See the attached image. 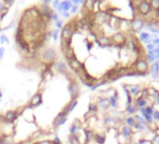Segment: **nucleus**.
Masks as SVG:
<instances>
[{
	"instance_id": "obj_32",
	"label": "nucleus",
	"mask_w": 159,
	"mask_h": 144,
	"mask_svg": "<svg viewBox=\"0 0 159 144\" xmlns=\"http://www.w3.org/2000/svg\"><path fill=\"white\" fill-rule=\"evenodd\" d=\"M150 4L152 10H159V0H151Z\"/></svg>"
},
{
	"instance_id": "obj_49",
	"label": "nucleus",
	"mask_w": 159,
	"mask_h": 144,
	"mask_svg": "<svg viewBox=\"0 0 159 144\" xmlns=\"http://www.w3.org/2000/svg\"><path fill=\"white\" fill-rule=\"evenodd\" d=\"M4 52H5V49L4 48H0V59H3V57H4Z\"/></svg>"
},
{
	"instance_id": "obj_51",
	"label": "nucleus",
	"mask_w": 159,
	"mask_h": 144,
	"mask_svg": "<svg viewBox=\"0 0 159 144\" xmlns=\"http://www.w3.org/2000/svg\"><path fill=\"white\" fill-rule=\"evenodd\" d=\"M66 121H67V118H66V117H64V118H63V119L61 120V122H60L59 125H62V124H65V123H66Z\"/></svg>"
},
{
	"instance_id": "obj_42",
	"label": "nucleus",
	"mask_w": 159,
	"mask_h": 144,
	"mask_svg": "<svg viewBox=\"0 0 159 144\" xmlns=\"http://www.w3.org/2000/svg\"><path fill=\"white\" fill-rule=\"evenodd\" d=\"M58 35H59V31L58 30H52V38H53L54 40H57L58 39Z\"/></svg>"
},
{
	"instance_id": "obj_1",
	"label": "nucleus",
	"mask_w": 159,
	"mask_h": 144,
	"mask_svg": "<svg viewBox=\"0 0 159 144\" xmlns=\"http://www.w3.org/2000/svg\"><path fill=\"white\" fill-rule=\"evenodd\" d=\"M135 5H136V12L139 13V15H140L142 17L148 16L152 11V6H151L150 2H148V1L135 2Z\"/></svg>"
},
{
	"instance_id": "obj_7",
	"label": "nucleus",
	"mask_w": 159,
	"mask_h": 144,
	"mask_svg": "<svg viewBox=\"0 0 159 144\" xmlns=\"http://www.w3.org/2000/svg\"><path fill=\"white\" fill-rule=\"evenodd\" d=\"M56 57V52L53 49H46L42 52V59L46 62H52Z\"/></svg>"
},
{
	"instance_id": "obj_18",
	"label": "nucleus",
	"mask_w": 159,
	"mask_h": 144,
	"mask_svg": "<svg viewBox=\"0 0 159 144\" xmlns=\"http://www.w3.org/2000/svg\"><path fill=\"white\" fill-rule=\"evenodd\" d=\"M42 103V99H41V94L40 93H38L36 94L31 101H30V107H35V106H38V105H40Z\"/></svg>"
},
{
	"instance_id": "obj_63",
	"label": "nucleus",
	"mask_w": 159,
	"mask_h": 144,
	"mask_svg": "<svg viewBox=\"0 0 159 144\" xmlns=\"http://www.w3.org/2000/svg\"><path fill=\"white\" fill-rule=\"evenodd\" d=\"M119 144H121V143H119Z\"/></svg>"
},
{
	"instance_id": "obj_19",
	"label": "nucleus",
	"mask_w": 159,
	"mask_h": 144,
	"mask_svg": "<svg viewBox=\"0 0 159 144\" xmlns=\"http://www.w3.org/2000/svg\"><path fill=\"white\" fill-rule=\"evenodd\" d=\"M17 112L14 111V110H10V111H7L6 114H5V122H14V120H16L17 118Z\"/></svg>"
},
{
	"instance_id": "obj_33",
	"label": "nucleus",
	"mask_w": 159,
	"mask_h": 144,
	"mask_svg": "<svg viewBox=\"0 0 159 144\" xmlns=\"http://www.w3.org/2000/svg\"><path fill=\"white\" fill-rule=\"evenodd\" d=\"M143 118L145 119V121H146V123H147V124H152V123H153V120H152V117L151 116V115H148V114H144L143 115Z\"/></svg>"
},
{
	"instance_id": "obj_31",
	"label": "nucleus",
	"mask_w": 159,
	"mask_h": 144,
	"mask_svg": "<svg viewBox=\"0 0 159 144\" xmlns=\"http://www.w3.org/2000/svg\"><path fill=\"white\" fill-rule=\"evenodd\" d=\"M145 111H146V114L148 115H152L153 111H154V108H153V105H148L147 107H145Z\"/></svg>"
},
{
	"instance_id": "obj_10",
	"label": "nucleus",
	"mask_w": 159,
	"mask_h": 144,
	"mask_svg": "<svg viewBox=\"0 0 159 144\" xmlns=\"http://www.w3.org/2000/svg\"><path fill=\"white\" fill-rule=\"evenodd\" d=\"M108 98V101H109V104H110V107L113 110H116L118 108V100L120 99V97H119V94L117 92V90L115 91L114 95L112 96H110L107 97Z\"/></svg>"
},
{
	"instance_id": "obj_52",
	"label": "nucleus",
	"mask_w": 159,
	"mask_h": 144,
	"mask_svg": "<svg viewBox=\"0 0 159 144\" xmlns=\"http://www.w3.org/2000/svg\"><path fill=\"white\" fill-rule=\"evenodd\" d=\"M39 144H52V141H49V140H45V141H41Z\"/></svg>"
},
{
	"instance_id": "obj_54",
	"label": "nucleus",
	"mask_w": 159,
	"mask_h": 144,
	"mask_svg": "<svg viewBox=\"0 0 159 144\" xmlns=\"http://www.w3.org/2000/svg\"><path fill=\"white\" fill-rule=\"evenodd\" d=\"M152 43H153V44H154L155 46H156V45H159V38H157L156 39H154Z\"/></svg>"
},
{
	"instance_id": "obj_41",
	"label": "nucleus",
	"mask_w": 159,
	"mask_h": 144,
	"mask_svg": "<svg viewBox=\"0 0 159 144\" xmlns=\"http://www.w3.org/2000/svg\"><path fill=\"white\" fill-rule=\"evenodd\" d=\"M0 42H1L2 44L4 43H9V39L7 38V37L5 35H2L1 37H0Z\"/></svg>"
},
{
	"instance_id": "obj_5",
	"label": "nucleus",
	"mask_w": 159,
	"mask_h": 144,
	"mask_svg": "<svg viewBox=\"0 0 159 144\" xmlns=\"http://www.w3.org/2000/svg\"><path fill=\"white\" fill-rule=\"evenodd\" d=\"M122 86L125 87L127 89V91L129 92V94L134 97L135 98H137L139 97V94H140L142 88L140 84H128V83H124Z\"/></svg>"
},
{
	"instance_id": "obj_34",
	"label": "nucleus",
	"mask_w": 159,
	"mask_h": 144,
	"mask_svg": "<svg viewBox=\"0 0 159 144\" xmlns=\"http://www.w3.org/2000/svg\"><path fill=\"white\" fill-rule=\"evenodd\" d=\"M137 143L138 144H152L150 139H146L145 137H141V138L138 139L137 140Z\"/></svg>"
},
{
	"instance_id": "obj_47",
	"label": "nucleus",
	"mask_w": 159,
	"mask_h": 144,
	"mask_svg": "<svg viewBox=\"0 0 159 144\" xmlns=\"http://www.w3.org/2000/svg\"><path fill=\"white\" fill-rule=\"evenodd\" d=\"M5 5H7L8 6V8L10 7V6H11L12 4H13V0H5Z\"/></svg>"
},
{
	"instance_id": "obj_61",
	"label": "nucleus",
	"mask_w": 159,
	"mask_h": 144,
	"mask_svg": "<svg viewBox=\"0 0 159 144\" xmlns=\"http://www.w3.org/2000/svg\"><path fill=\"white\" fill-rule=\"evenodd\" d=\"M2 97V94H1V92H0V98Z\"/></svg>"
},
{
	"instance_id": "obj_25",
	"label": "nucleus",
	"mask_w": 159,
	"mask_h": 144,
	"mask_svg": "<svg viewBox=\"0 0 159 144\" xmlns=\"http://www.w3.org/2000/svg\"><path fill=\"white\" fill-rule=\"evenodd\" d=\"M134 118H135V120H136V122H137L138 124H142V125H145V126H148V124H147L145 119L143 118V116L139 115V113H136V114L134 115Z\"/></svg>"
},
{
	"instance_id": "obj_55",
	"label": "nucleus",
	"mask_w": 159,
	"mask_h": 144,
	"mask_svg": "<svg viewBox=\"0 0 159 144\" xmlns=\"http://www.w3.org/2000/svg\"><path fill=\"white\" fill-rule=\"evenodd\" d=\"M63 15H64V17H66V18H68V17H69V13H68V12H63Z\"/></svg>"
},
{
	"instance_id": "obj_15",
	"label": "nucleus",
	"mask_w": 159,
	"mask_h": 144,
	"mask_svg": "<svg viewBox=\"0 0 159 144\" xmlns=\"http://www.w3.org/2000/svg\"><path fill=\"white\" fill-rule=\"evenodd\" d=\"M136 106L138 109L139 108H145L148 106V103H149V99L148 98H144V97H138V98H135L134 100Z\"/></svg>"
},
{
	"instance_id": "obj_2",
	"label": "nucleus",
	"mask_w": 159,
	"mask_h": 144,
	"mask_svg": "<svg viewBox=\"0 0 159 144\" xmlns=\"http://www.w3.org/2000/svg\"><path fill=\"white\" fill-rule=\"evenodd\" d=\"M150 65L143 57H139L134 63V69L140 74H150Z\"/></svg>"
},
{
	"instance_id": "obj_40",
	"label": "nucleus",
	"mask_w": 159,
	"mask_h": 144,
	"mask_svg": "<svg viewBox=\"0 0 159 144\" xmlns=\"http://www.w3.org/2000/svg\"><path fill=\"white\" fill-rule=\"evenodd\" d=\"M93 47H94V42L93 41H86V48H87L88 52H90Z\"/></svg>"
},
{
	"instance_id": "obj_17",
	"label": "nucleus",
	"mask_w": 159,
	"mask_h": 144,
	"mask_svg": "<svg viewBox=\"0 0 159 144\" xmlns=\"http://www.w3.org/2000/svg\"><path fill=\"white\" fill-rule=\"evenodd\" d=\"M138 111V108L135 104V102L129 104L126 106V109H125V112L127 114V116H133L136 114V112Z\"/></svg>"
},
{
	"instance_id": "obj_37",
	"label": "nucleus",
	"mask_w": 159,
	"mask_h": 144,
	"mask_svg": "<svg viewBox=\"0 0 159 144\" xmlns=\"http://www.w3.org/2000/svg\"><path fill=\"white\" fill-rule=\"evenodd\" d=\"M8 12H9V8H8V7H4L2 12L0 13V20H3V18L6 16V14H7Z\"/></svg>"
},
{
	"instance_id": "obj_44",
	"label": "nucleus",
	"mask_w": 159,
	"mask_h": 144,
	"mask_svg": "<svg viewBox=\"0 0 159 144\" xmlns=\"http://www.w3.org/2000/svg\"><path fill=\"white\" fill-rule=\"evenodd\" d=\"M153 53H154V57L156 60H159V49L155 47V49L153 50Z\"/></svg>"
},
{
	"instance_id": "obj_59",
	"label": "nucleus",
	"mask_w": 159,
	"mask_h": 144,
	"mask_svg": "<svg viewBox=\"0 0 159 144\" xmlns=\"http://www.w3.org/2000/svg\"><path fill=\"white\" fill-rule=\"evenodd\" d=\"M155 103L159 106V97H157V99L155 100Z\"/></svg>"
},
{
	"instance_id": "obj_21",
	"label": "nucleus",
	"mask_w": 159,
	"mask_h": 144,
	"mask_svg": "<svg viewBox=\"0 0 159 144\" xmlns=\"http://www.w3.org/2000/svg\"><path fill=\"white\" fill-rule=\"evenodd\" d=\"M94 140L98 144H104L106 141V136L104 134H95L94 135Z\"/></svg>"
},
{
	"instance_id": "obj_50",
	"label": "nucleus",
	"mask_w": 159,
	"mask_h": 144,
	"mask_svg": "<svg viewBox=\"0 0 159 144\" xmlns=\"http://www.w3.org/2000/svg\"><path fill=\"white\" fill-rule=\"evenodd\" d=\"M56 26H57V28H62V26H63V22H62V21H57V22H56Z\"/></svg>"
},
{
	"instance_id": "obj_8",
	"label": "nucleus",
	"mask_w": 159,
	"mask_h": 144,
	"mask_svg": "<svg viewBox=\"0 0 159 144\" xmlns=\"http://www.w3.org/2000/svg\"><path fill=\"white\" fill-rule=\"evenodd\" d=\"M73 37V30H72V25L71 24H67L63 27L62 34H61V38L67 39V38H72Z\"/></svg>"
},
{
	"instance_id": "obj_11",
	"label": "nucleus",
	"mask_w": 159,
	"mask_h": 144,
	"mask_svg": "<svg viewBox=\"0 0 159 144\" xmlns=\"http://www.w3.org/2000/svg\"><path fill=\"white\" fill-rule=\"evenodd\" d=\"M133 134H134V132H133V130H132V128H131V127L126 126V125H124V126H122V127H121V133H120V136H121L122 137H124V138H125V139H128V140H129L130 138H132Z\"/></svg>"
},
{
	"instance_id": "obj_22",
	"label": "nucleus",
	"mask_w": 159,
	"mask_h": 144,
	"mask_svg": "<svg viewBox=\"0 0 159 144\" xmlns=\"http://www.w3.org/2000/svg\"><path fill=\"white\" fill-rule=\"evenodd\" d=\"M148 129V126H145V125H142V124H139L136 122V124L133 125L132 127V130L133 132H145L146 130Z\"/></svg>"
},
{
	"instance_id": "obj_53",
	"label": "nucleus",
	"mask_w": 159,
	"mask_h": 144,
	"mask_svg": "<svg viewBox=\"0 0 159 144\" xmlns=\"http://www.w3.org/2000/svg\"><path fill=\"white\" fill-rule=\"evenodd\" d=\"M51 3V1L50 0H44L43 1V3H42V5H44V6H48L49 4Z\"/></svg>"
},
{
	"instance_id": "obj_6",
	"label": "nucleus",
	"mask_w": 159,
	"mask_h": 144,
	"mask_svg": "<svg viewBox=\"0 0 159 144\" xmlns=\"http://www.w3.org/2000/svg\"><path fill=\"white\" fill-rule=\"evenodd\" d=\"M68 92H69V94L71 96L72 100H76V98L80 95V87H79V84L76 82L70 83V84L68 85Z\"/></svg>"
},
{
	"instance_id": "obj_45",
	"label": "nucleus",
	"mask_w": 159,
	"mask_h": 144,
	"mask_svg": "<svg viewBox=\"0 0 159 144\" xmlns=\"http://www.w3.org/2000/svg\"><path fill=\"white\" fill-rule=\"evenodd\" d=\"M138 112H139V115L143 116V115L146 113V111H145V108H139V109H138Z\"/></svg>"
},
{
	"instance_id": "obj_20",
	"label": "nucleus",
	"mask_w": 159,
	"mask_h": 144,
	"mask_svg": "<svg viewBox=\"0 0 159 144\" xmlns=\"http://www.w3.org/2000/svg\"><path fill=\"white\" fill-rule=\"evenodd\" d=\"M145 29L152 33V35H158L159 34V28H157L152 23H146L144 25Z\"/></svg>"
},
{
	"instance_id": "obj_26",
	"label": "nucleus",
	"mask_w": 159,
	"mask_h": 144,
	"mask_svg": "<svg viewBox=\"0 0 159 144\" xmlns=\"http://www.w3.org/2000/svg\"><path fill=\"white\" fill-rule=\"evenodd\" d=\"M64 117H66L64 114H63V112H60L55 118H54V120H53V122H52V124L54 125V127H57V126H59V124H60V122H61V120L64 118Z\"/></svg>"
},
{
	"instance_id": "obj_29",
	"label": "nucleus",
	"mask_w": 159,
	"mask_h": 144,
	"mask_svg": "<svg viewBox=\"0 0 159 144\" xmlns=\"http://www.w3.org/2000/svg\"><path fill=\"white\" fill-rule=\"evenodd\" d=\"M98 104H96V103H90L89 104V111H91V112L96 114L98 112Z\"/></svg>"
},
{
	"instance_id": "obj_62",
	"label": "nucleus",
	"mask_w": 159,
	"mask_h": 144,
	"mask_svg": "<svg viewBox=\"0 0 159 144\" xmlns=\"http://www.w3.org/2000/svg\"><path fill=\"white\" fill-rule=\"evenodd\" d=\"M155 47H156V48H158V49H159V45H156V46H155Z\"/></svg>"
},
{
	"instance_id": "obj_14",
	"label": "nucleus",
	"mask_w": 159,
	"mask_h": 144,
	"mask_svg": "<svg viewBox=\"0 0 159 144\" xmlns=\"http://www.w3.org/2000/svg\"><path fill=\"white\" fill-rule=\"evenodd\" d=\"M98 106L103 110H108L109 108H110L108 98L107 97H99L98 100Z\"/></svg>"
},
{
	"instance_id": "obj_16",
	"label": "nucleus",
	"mask_w": 159,
	"mask_h": 144,
	"mask_svg": "<svg viewBox=\"0 0 159 144\" xmlns=\"http://www.w3.org/2000/svg\"><path fill=\"white\" fill-rule=\"evenodd\" d=\"M55 68L61 74H65V75L67 74V68H66V65L64 62H61V61L56 62L55 63Z\"/></svg>"
},
{
	"instance_id": "obj_27",
	"label": "nucleus",
	"mask_w": 159,
	"mask_h": 144,
	"mask_svg": "<svg viewBox=\"0 0 159 144\" xmlns=\"http://www.w3.org/2000/svg\"><path fill=\"white\" fill-rule=\"evenodd\" d=\"M150 37H151V35H150L148 32L142 31V32L139 35V41H142V42H144V41H145V40H147Z\"/></svg>"
},
{
	"instance_id": "obj_30",
	"label": "nucleus",
	"mask_w": 159,
	"mask_h": 144,
	"mask_svg": "<svg viewBox=\"0 0 159 144\" xmlns=\"http://www.w3.org/2000/svg\"><path fill=\"white\" fill-rule=\"evenodd\" d=\"M107 83H108L107 81H104V80H103L102 82H100V83H96V84H94V85H93V86H92V87H91L90 89H91L92 91H95L96 89L99 88L100 86H103V85H105V84H106Z\"/></svg>"
},
{
	"instance_id": "obj_24",
	"label": "nucleus",
	"mask_w": 159,
	"mask_h": 144,
	"mask_svg": "<svg viewBox=\"0 0 159 144\" xmlns=\"http://www.w3.org/2000/svg\"><path fill=\"white\" fill-rule=\"evenodd\" d=\"M145 59L146 61L148 62V64H152L156 61L155 57H154V53H153V51L152 52H147V53L145 54Z\"/></svg>"
},
{
	"instance_id": "obj_48",
	"label": "nucleus",
	"mask_w": 159,
	"mask_h": 144,
	"mask_svg": "<svg viewBox=\"0 0 159 144\" xmlns=\"http://www.w3.org/2000/svg\"><path fill=\"white\" fill-rule=\"evenodd\" d=\"M59 5H60V2L59 1H54L52 3V8L53 9H58L59 8Z\"/></svg>"
},
{
	"instance_id": "obj_3",
	"label": "nucleus",
	"mask_w": 159,
	"mask_h": 144,
	"mask_svg": "<svg viewBox=\"0 0 159 144\" xmlns=\"http://www.w3.org/2000/svg\"><path fill=\"white\" fill-rule=\"evenodd\" d=\"M145 25V22L142 18L140 17H136L132 20H130V31L134 32L136 34H140L142 32V28Z\"/></svg>"
},
{
	"instance_id": "obj_39",
	"label": "nucleus",
	"mask_w": 159,
	"mask_h": 144,
	"mask_svg": "<svg viewBox=\"0 0 159 144\" xmlns=\"http://www.w3.org/2000/svg\"><path fill=\"white\" fill-rule=\"evenodd\" d=\"M154 49H155V45H154L153 43H151V44L146 45V50H147V52H152V51H153Z\"/></svg>"
},
{
	"instance_id": "obj_36",
	"label": "nucleus",
	"mask_w": 159,
	"mask_h": 144,
	"mask_svg": "<svg viewBox=\"0 0 159 144\" xmlns=\"http://www.w3.org/2000/svg\"><path fill=\"white\" fill-rule=\"evenodd\" d=\"M78 131H79V128H77L75 125H71L70 126V128H69V132H70V134L71 135H77L78 134Z\"/></svg>"
},
{
	"instance_id": "obj_46",
	"label": "nucleus",
	"mask_w": 159,
	"mask_h": 144,
	"mask_svg": "<svg viewBox=\"0 0 159 144\" xmlns=\"http://www.w3.org/2000/svg\"><path fill=\"white\" fill-rule=\"evenodd\" d=\"M78 11H79V6L73 5V6L71 7V13H76Z\"/></svg>"
},
{
	"instance_id": "obj_4",
	"label": "nucleus",
	"mask_w": 159,
	"mask_h": 144,
	"mask_svg": "<svg viewBox=\"0 0 159 144\" xmlns=\"http://www.w3.org/2000/svg\"><path fill=\"white\" fill-rule=\"evenodd\" d=\"M111 38L112 44L115 47H123L127 41V37L123 32H115L111 37Z\"/></svg>"
},
{
	"instance_id": "obj_9",
	"label": "nucleus",
	"mask_w": 159,
	"mask_h": 144,
	"mask_svg": "<svg viewBox=\"0 0 159 144\" xmlns=\"http://www.w3.org/2000/svg\"><path fill=\"white\" fill-rule=\"evenodd\" d=\"M149 72H150L151 77H152V79L153 81H158L159 80V68H158L156 61L150 65Z\"/></svg>"
},
{
	"instance_id": "obj_13",
	"label": "nucleus",
	"mask_w": 159,
	"mask_h": 144,
	"mask_svg": "<svg viewBox=\"0 0 159 144\" xmlns=\"http://www.w3.org/2000/svg\"><path fill=\"white\" fill-rule=\"evenodd\" d=\"M104 124L106 126H108L109 128H112L117 124V122L115 120V118L112 115H106V117L104 118Z\"/></svg>"
},
{
	"instance_id": "obj_60",
	"label": "nucleus",
	"mask_w": 159,
	"mask_h": 144,
	"mask_svg": "<svg viewBox=\"0 0 159 144\" xmlns=\"http://www.w3.org/2000/svg\"><path fill=\"white\" fill-rule=\"evenodd\" d=\"M156 63H157V65H158V68H159V60H156Z\"/></svg>"
},
{
	"instance_id": "obj_12",
	"label": "nucleus",
	"mask_w": 159,
	"mask_h": 144,
	"mask_svg": "<svg viewBox=\"0 0 159 144\" xmlns=\"http://www.w3.org/2000/svg\"><path fill=\"white\" fill-rule=\"evenodd\" d=\"M82 65H83V64L77 59L76 56H74V57H72L71 59L68 60V65L70 66V68H72V70L75 71V73H76V72H77L80 68H81Z\"/></svg>"
},
{
	"instance_id": "obj_28",
	"label": "nucleus",
	"mask_w": 159,
	"mask_h": 144,
	"mask_svg": "<svg viewBox=\"0 0 159 144\" xmlns=\"http://www.w3.org/2000/svg\"><path fill=\"white\" fill-rule=\"evenodd\" d=\"M65 56H66V58L67 60H69V59H71L72 57H74V56H75L74 50H73L72 48H69V49H67V51L65 52Z\"/></svg>"
},
{
	"instance_id": "obj_35",
	"label": "nucleus",
	"mask_w": 159,
	"mask_h": 144,
	"mask_svg": "<svg viewBox=\"0 0 159 144\" xmlns=\"http://www.w3.org/2000/svg\"><path fill=\"white\" fill-rule=\"evenodd\" d=\"M152 117L153 122H158V121H159V110H154V111H153Z\"/></svg>"
},
{
	"instance_id": "obj_58",
	"label": "nucleus",
	"mask_w": 159,
	"mask_h": 144,
	"mask_svg": "<svg viewBox=\"0 0 159 144\" xmlns=\"http://www.w3.org/2000/svg\"><path fill=\"white\" fill-rule=\"evenodd\" d=\"M154 124H155V127H158L159 128V121L158 122H154Z\"/></svg>"
},
{
	"instance_id": "obj_23",
	"label": "nucleus",
	"mask_w": 159,
	"mask_h": 144,
	"mask_svg": "<svg viewBox=\"0 0 159 144\" xmlns=\"http://www.w3.org/2000/svg\"><path fill=\"white\" fill-rule=\"evenodd\" d=\"M124 122H125V124L126 126H129L131 128L136 124V120H135L134 116H126V117H125Z\"/></svg>"
},
{
	"instance_id": "obj_43",
	"label": "nucleus",
	"mask_w": 159,
	"mask_h": 144,
	"mask_svg": "<svg viewBox=\"0 0 159 144\" xmlns=\"http://www.w3.org/2000/svg\"><path fill=\"white\" fill-rule=\"evenodd\" d=\"M73 125H75L77 128H81L82 127V123H81V121H79V120H74V122H73Z\"/></svg>"
},
{
	"instance_id": "obj_57",
	"label": "nucleus",
	"mask_w": 159,
	"mask_h": 144,
	"mask_svg": "<svg viewBox=\"0 0 159 144\" xmlns=\"http://www.w3.org/2000/svg\"><path fill=\"white\" fill-rule=\"evenodd\" d=\"M3 9H4V6H3V4H1V3H0V13L2 12Z\"/></svg>"
},
{
	"instance_id": "obj_56",
	"label": "nucleus",
	"mask_w": 159,
	"mask_h": 144,
	"mask_svg": "<svg viewBox=\"0 0 159 144\" xmlns=\"http://www.w3.org/2000/svg\"><path fill=\"white\" fill-rule=\"evenodd\" d=\"M3 121H5V117H4L3 115H1V114H0V123H1V122H3Z\"/></svg>"
},
{
	"instance_id": "obj_38",
	"label": "nucleus",
	"mask_w": 159,
	"mask_h": 144,
	"mask_svg": "<svg viewBox=\"0 0 159 144\" xmlns=\"http://www.w3.org/2000/svg\"><path fill=\"white\" fill-rule=\"evenodd\" d=\"M77 104H78V101L77 100H72L71 101V103L69 104V112H71L74 110V108L77 106Z\"/></svg>"
}]
</instances>
